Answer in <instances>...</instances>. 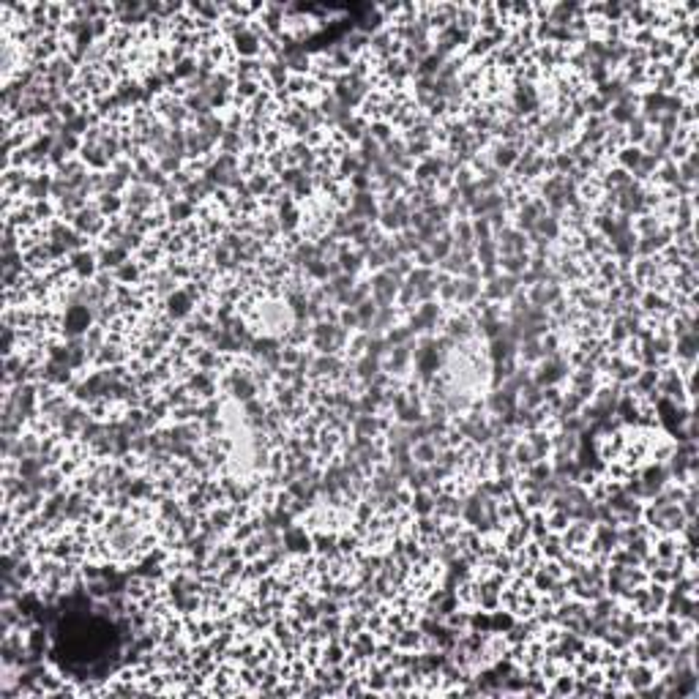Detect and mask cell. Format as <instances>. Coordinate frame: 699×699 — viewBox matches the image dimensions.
<instances>
[{
  "label": "cell",
  "instance_id": "1",
  "mask_svg": "<svg viewBox=\"0 0 699 699\" xmlns=\"http://www.w3.org/2000/svg\"><path fill=\"white\" fill-rule=\"evenodd\" d=\"M404 323L410 326V331L416 336H437L443 331V323H446V306L440 301L418 303L416 309L404 317Z\"/></svg>",
  "mask_w": 699,
  "mask_h": 699
},
{
  "label": "cell",
  "instance_id": "2",
  "mask_svg": "<svg viewBox=\"0 0 699 699\" xmlns=\"http://www.w3.org/2000/svg\"><path fill=\"white\" fill-rule=\"evenodd\" d=\"M369 290H372V301L377 306H396V296L402 290L404 276H399L393 268H383L377 273H369Z\"/></svg>",
  "mask_w": 699,
  "mask_h": 699
},
{
  "label": "cell",
  "instance_id": "3",
  "mask_svg": "<svg viewBox=\"0 0 699 699\" xmlns=\"http://www.w3.org/2000/svg\"><path fill=\"white\" fill-rule=\"evenodd\" d=\"M124 200H126V211H137V213H145V216L159 211V208H164L159 202V191L145 186V183H129V188L124 191Z\"/></svg>",
  "mask_w": 699,
  "mask_h": 699
},
{
  "label": "cell",
  "instance_id": "4",
  "mask_svg": "<svg viewBox=\"0 0 699 699\" xmlns=\"http://www.w3.org/2000/svg\"><path fill=\"white\" fill-rule=\"evenodd\" d=\"M522 290L519 276H508V273H498L492 281H483V301H492V303H508L516 293Z\"/></svg>",
  "mask_w": 699,
  "mask_h": 699
},
{
  "label": "cell",
  "instance_id": "5",
  "mask_svg": "<svg viewBox=\"0 0 699 699\" xmlns=\"http://www.w3.org/2000/svg\"><path fill=\"white\" fill-rule=\"evenodd\" d=\"M347 213H350V218H361V221L377 224V218H380V197L374 191H353L350 205H347Z\"/></svg>",
  "mask_w": 699,
  "mask_h": 699
},
{
  "label": "cell",
  "instance_id": "6",
  "mask_svg": "<svg viewBox=\"0 0 699 699\" xmlns=\"http://www.w3.org/2000/svg\"><path fill=\"white\" fill-rule=\"evenodd\" d=\"M516 407H519V396L511 393L508 388H489L486 396H483V410L492 418L511 416V413H516Z\"/></svg>",
  "mask_w": 699,
  "mask_h": 699
},
{
  "label": "cell",
  "instance_id": "7",
  "mask_svg": "<svg viewBox=\"0 0 699 699\" xmlns=\"http://www.w3.org/2000/svg\"><path fill=\"white\" fill-rule=\"evenodd\" d=\"M233 44V52L238 61H251V58H263V39L254 28H243L241 33H235L230 39Z\"/></svg>",
  "mask_w": 699,
  "mask_h": 699
},
{
  "label": "cell",
  "instance_id": "8",
  "mask_svg": "<svg viewBox=\"0 0 699 699\" xmlns=\"http://www.w3.org/2000/svg\"><path fill=\"white\" fill-rule=\"evenodd\" d=\"M519 145H513V142H503V140H492L489 142V148L483 151L486 159H489V164L492 167H498L500 172H508L513 170V164H516V159H519Z\"/></svg>",
  "mask_w": 699,
  "mask_h": 699
},
{
  "label": "cell",
  "instance_id": "9",
  "mask_svg": "<svg viewBox=\"0 0 699 699\" xmlns=\"http://www.w3.org/2000/svg\"><path fill=\"white\" fill-rule=\"evenodd\" d=\"M495 243H498L500 257H508V254H530V241L522 230H516L513 224L503 227L495 233Z\"/></svg>",
  "mask_w": 699,
  "mask_h": 699
},
{
  "label": "cell",
  "instance_id": "10",
  "mask_svg": "<svg viewBox=\"0 0 699 699\" xmlns=\"http://www.w3.org/2000/svg\"><path fill=\"white\" fill-rule=\"evenodd\" d=\"M281 541H284V549L287 555L293 558H306V555H314L311 552V533L301 522L290 525L287 530H281Z\"/></svg>",
  "mask_w": 699,
  "mask_h": 699
},
{
  "label": "cell",
  "instance_id": "11",
  "mask_svg": "<svg viewBox=\"0 0 699 699\" xmlns=\"http://www.w3.org/2000/svg\"><path fill=\"white\" fill-rule=\"evenodd\" d=\"M194 311H197V301L188 296L183 287H181V290H175V293L164 301V314L170 317L172 323H178V326H183V323H186Z\"/></svg>",
  "mask_w": 699,
  "mask_h": 699
},
{
  "label": "cell",
  "instance_id": "12",
  "mask_svg": "<svg viewBox=\"0 0 699 699\" xmlns=\"http://www.w3.org/2000/svg\"><path fill=\"white\" fill-rule=\"evenodd\" d=\"M188 391L194 393V399H213V396H221V388H218V374L216 372H202V369H194V372L186 377Z\"/></svg>",
  "mask_w": 699,
  "mask_h": 699
},
{
  "label": "cell",
  "instance_id": "13",
  "mask_svg": "<svg viewBox=\"0 0 699 699\" xmlns=\"http://www.w3.org/2000/svg\"><path fill=\"white\" fill-rule=\"evenodd\" d=\"M52 178H55V172H52V170H31V175H28V183H25V194H22V200H25V202L49 200V191H52Z\"/></svg>",
  "mask_w": 699,
  "mask_h": 699
},
{
  "label": "cell",
  "instance_id": "14",
  "mask_svg": "<svg viewBox=\"0 0 699 699\" xmlns=\"http://www.w3.org/2000/svg\"><path fill=\"white\" fill-rule=\"evenodd\" d=\"M69 268L74 273L77 281H94L96 273H99V257H96V249H79L69 257Z\"/></svg>",
  "mask_w": 699,
  "mask_h": 699
},
{
  "label": "cell",
  "instance_id": "15",
  "mask_svg": "<svg viewBox=\"0 0 699 699\" xmlns=\"http://www.w3.org/2000/svg\"><path fill=\"white\" fill-rule=\"evenodd\" d=\"M525 293H528L530 306H538V309L549 311L552 303H558L560 298L565 296V287L563 284H533Z\"/></svg>",
  "mask_w": 699,
  "mask_h": 699
},
{
  "label": "cell",
  "instance_id": "16",
  "mask_svg": "<svg viewBox=\"0 0 699 699\" xmlns=\"http://www.w3.org/2000/svg\"><path fill=\"white\" fill-rule=\"evenodd\" d=\"M483 296V281H473V279H465V276H456V301H453V306L456 309H470V306H476Z\"/></svg>",
  "mask_w": 699,
  "mask_h": 699
},
{
  "label": "cell",
  "instance_id": "17",
  "mask_svg": "<svg viewBox=\"0 0 699 699\" xmlns=\"http://www.w3.org/2000/svg\"><path fill=\"white\" fill-rule=\"evenodd\" d=\"M393 645H396L399 650L421 653L423 648H426V637H423V631H421L418 625H404L402 631H396Z\"/></svg>",
  "mask_w": 699,
  "mask_h": 699
},
{
  "label": "cell",
  "instance_id": "18",
  "mask_svg": "<svg viewBox=\"0 0 699 699\" xmlns=\"http://www.w3.org/2000/svg\"><path fill=\"white\" fill-rule=\"evenodd\" d=\"M164 211H167V221H170L172 227H183V224H188V221L197 218V205H191V202L183 200V197H181L178 202H172V205H167Z\"/></svg>",
  "mask_w": 699,
  "mask_h": 699
},
{
  "label": "cell",
  "instance_id": "19",
  "mask_svg": "<svg viewBox=\"0 0 699 699\" xmlns=\"http://www.w3.org/2000/svg\"><path fill=\"white\" fill-rule=\"evenodd\" d=\"M191 126L194 129H200L202 134H208L211 140H221V134L227 131V126H224V118L218 115V112H208V115H200V118H191Z\"/></svg>",
  "mask_w": 699,
  "mask_h": 699
},
{
  "label": "cell",
  "instance_id": "20",
  "mask_svg": "<svg viewBox=\"0 0 699 699\" xmlns=\"http://www.w3.org/2000/svg\"><path fill=\"white\" fill-rule=\"evenodd\" d=\"M353 372H356V377L363 383V388H366L374 377L383 372V361H380V358H372V356H361L353 361Z\"/></svg>",
  "mask_w": 699,
  "mask_h": 699
},
{
  "label": "cell",
  "instance_id": "21",
  "mask_svg": "<svg viewBox=\"0 0 699 699\" xmlns=\"http://www.w3.org/2000/svg\"><path fill=\"white\" fill-rule=\"evenodd\" d=\"M697 350H699L697 331L683 333L680 339H675V347H672V361H697Z\"/></svg>",
  "mask_w": 699,
  "mask_h": 699
},
{
  "label": "cell",
  "instance_id": "22",
  "mask_svg": "<svg viewBox=\"0 0 699 699\" xmlns=\"http://www.w3.org/2000/svg\"><path fill=\"white\" fill-rule=\"evenodd\" d=\"M522 437L530 443V448H533V453L538 459H549L552 456V432H546V429H530Z\"/></svg>",
  "mask_w": 699,
  "mask_h": 699
},
{
  "label": "cell",
  "instance_id": "23",
  "mask_svg": "<svg viewBox=\"0 0 699 699\" xmlns=\"http://www.w3.org/2000/svg\"><path fill=\"white\" fill-rule=\"evenodd\" d=\"M593 91H595V94L601 96V99H604L606 104H615L618 99H623V94H625L628 88H625V82H623L620 74H612V77L606 79V82H601V85H595Z\"/></svg>",
  "mask_w": 699,
  "mask_h": 699
},
{
  "label": "cell",
  "instance_id": "24",
  "mask_svg": "<svg viewBox=\"0 0 699 699\" xmlns=\"http://www.w3.org/2000/svg\"><path fill=\"white\" fill-rule=\"evenodd\" d=\"M437 456H440V448H437V443L432 437L429 440H421V443H413V459H416V465L421 467L435 465Z\"/></svg>",
  "mask_w": 699,
  "mask_h": 699
},
{
  "label": "cell",
  "instance_id": "25",
  "mask_svg": "<svg viewBox=\"0 0 699 699\" xmlns=\"http://www.w3.org/2000/svg\"><path fill=\"white\" fill-rule=\"evenodd\" d=\"M273 183H276V178L271 175V172H254L251 178H246V186H249V194L254 197V200H263V197H268V191L273 188Z\"/></svg>",
  "mask_w": 699,
  "mask_h": 699
},
{
  "label": "cell",
  "instance_id": "26",
  "mask_svg": "<svg viewBox=\"0 0 699 699\" xmlns=\"http://www.w3.org/2000/svg\"><path fill=\"white\" fill-rule=\"evenodd\" d=\"M407 508H410L413 516H429V513H435V492L432 489L413 492V500H410Z\"/></svg>",
  "mask_w": 699,
  "mask_h": 699
},
{
  "label": "cell",
  "instance_id": "27",
  "mask_svg": "<svg viewBox=\"0 0 699 699\" xmlns=\"http://www.w3.org/2000/svg\"><path fill=\"white\" fill-rule=\"evenodd\" d=\"M500 260V251H498V243H495V238H489V241H478L476 243V263L481 265V268H495ZM500 268V265H498Z\"/></svg>",
  "mask_w": 699,
  "mask_h": 699
},
{
  "label": "cell",
  "instance_id": "28",
  "mask_svg": "<svg viewBox=\"0 0 699 699\" xmlns=\"http://www.w3.org/2000/svg\"><path fill=\"white\" fill-rule=\"evenodd\" d=\"M344 658H347V648H344L342 639H328L326 645H323V661L320 664H326V667H342Z\"/></svg>",
  "mask_w": 699,
  "mask_h": 699
},
{
  "label": "cell",
  "instance_id": "29",
  "mask_svg": "<svg viewBox=\"0 0 699 699\" xmlns=\"http://www.w3.org/2000/svg\"><path fill=\"white\" fill-rule=\"evenodd\" d=\"M500 273H508V276H522L530 268V254H508V257H500Z\"/></svg>",
  "mask_w": 699,
  "mask_h": 699
},
{
  "label": "cell",
  "instance_id": "30",
  "mask_svg": "<svg viewBox=\"0 0 699 699\" xmlns=\"http://www.w3.org/2000/svg\"><path fill=\"white\" fill-rule=\"evenodd\" d=\"M639 161H642V151H639L637 145H623L620 151L615 154V159H612V164L623 167L625 172H634V170H637Z\"/></svg>",
  "mask_w": 699,
  "mask_h": 699
},
{
  "label": "cell",
  "instance_id": "31",
  "mask_svg": "<svg viewBox=\"0 0 699 699\" xmlns=\"http://www.w3.org/2000/svg\"><path fill=\"white\" fill-rule=\"evenodd\" d=\"M538 546H541L544 560H560L565 555V544H563L560 533H546L544 538H538Z\"/></svg>",
  "mask_w": 699,
  "mask_h": 699
},
{
  "label": "cell",
  "instance_id": "32",
  "mask_svg": "<svg viewBox=\"0 0 699 699\" xmlns=\"http://www.w3.org/2000/svg\"><path fill=\"white\" fill-rule=\"evenodd\" d=\"M544 404V388L535 386L533 380L525 383V388L519 391V407H528V410H538Z\"/></svg>",
  "mask_w": 699,
  "mask_h": 699
},
{
  "label": "cell",
  "instance_id": "33",
  "mask_svg": "<svg viewBox=\"0 0 699 699\" xmlns=\"http://www.w3.org/2000/svg\"><path fill=\"white\" fill-rule=\"evenodd\" d=\"M265 549H268V544H265V535H263V533H254L251 538H246V541L241 544V558H243V560H257V558H263V555H265Z\"/></svg>",
  "mask_w": 699,
  "mask_h": 699
},
{
  "label": "cell",
  "instance_id": "34",
  "mask_svg": "<svg viewBox=\"0 0 699 699\" xmlns=\"http://www.w3.org/2000/svg\"><path fill=\"white\" fill-rule=\"evenodd\" d=\"M218 154H230V156H243L246 148H243V137L238 131H224L221 140H218Z\"/></svg>",
  "mask_w": 699,
  "mask_h": 699
},
{
  "label": "cell",
  "instance_id": "35",
  "mask_svg": "<svg viewBox=\"0 0 699 699\" xmlns=\"http://www.w3.org/2000/svg\"><path fill=\"white\" fill-rule=\"evenodd\" d=\"M426 249L432 251V257H435V263H443L446 257H448L451 251H453V235H451V227H448V233H443L440 238H437L435 243L432 246H426Z\"/></svg>",
  "mask_w": 699,
  "mask_h": 699
},
{
  "label": "cell",
  "instance_id": "36",
  "mask_svg": "<svg viewBox=\"0 0 699 699\" xmlns=\"http://www.w3.org/2000/svg\"><path fill=\"white\" fill-rule=\"evenodd\" d=\"M396 134H399V131H396V129H393V124H388V121H374V124H369V137H372V140H377L380 145L391 142Z\"/></svg>",
  "mask_w": 699,
  "mask_h": 699
},
{
  "label": "cell",
  "instance_id": "37",
  "mask_svg": "<svg viewBox=\"0 0 699 699\" xmlns=\"http://www.w3.org/2000/svg\"><path fill=\"white\" fill-rule=\"evenodd\" d=\"M648 131H650V126L645 124V121L637 115L631 124L625 126V140H628V145H637V148H639V145H642V140L648 137Z\"/></svg>",
  "mask_w": 699,
  "mask_h": 699
},
{
  "label": "cell",
  "instance_id": "38",
  "mask_svg": "<svg viewBox=\"0 0 699 699\" xmlns=\"http://www.w3.org/2000/svg\"><path fill=\"white\" fill-rule=\"evenodd\" d=\"M356 311H358V323H361V328H358V331L369 333V326H372L374 314H377V303H374L372 298H366L363 303H358Z\"/></svg>",
  "mask_w": 699,
  "mask_h": 699
},
{
  "label": "cell",
  "instance_id": "39",
  "mask_svg": "<svg viewBox=\"0 0 699 699\" xmlns=\"http://www.w3.org/2000/svg\"><path fill=\"white\" fill-rule=\"evenodd\" d=\"M386 339H388L391 347H399V344L413 342V339H418V336L410 331V326H407V323H399V326H393L388 333H386Z\"/></svg>",
  "mask_w": 699,
  "mask_h": 699
},
{
  "label": "cell",
  "instance_id": "40",
  "mask_svg": "<svg viewBox=\"0 0 699 699\" xmlns=\"http://www.w3.org/2000/svg\"><path fill=\"white\" fill-rule=\"evenodd\" d=\"M470 224H473V238H476V243H478V241L495 238V230H492V224H489L486 218H470Z\"/></svg>",
  "mask_w": 699,
  "mask_h": 699
},
{
  "label": "cell",
  "instance_id": "41",
  "mask_svg": "<svg viewBox=\"0 0 699 699\" xmlns=\"http://www.w3.org/2000/svg\"><path fill=\"white\" fill-rule=\"evenodd\" d=\"M339 326L347 328L350 333H356L358 328H361V323H358V311H356V309H350V306H344V309H339Z\"/></svg>",
  "mask_w": 699,
  "mask_h": 699
},
{
  "label": "cell",
  "instance_id": "42",
  "mask_svg": "<svg viewBox=\"0 0 699 699\" xmlns=\"http://www.w3.org/2000/svg\"><path fill=\"white\" fill-rule=\"evenodd\" d=\"M462 276H465V279H473V281H481V265L476 263V260L467 263L465 271H462Z\"/></svg>",
  "mask_w": 699,
  "mask_h": 699
}]
</instances>
